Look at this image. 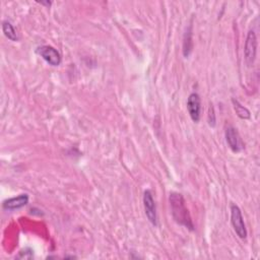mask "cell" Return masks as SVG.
I'll use <instances>...</instances> for the list:
<instances>
[{
    "instance_id": "obj_1",
    "label": "cell",
    "mask_w": 260,
    "mask_h": 260,
    "mask_svg": "<svg viewBox=\"0 0 260 260\" xmlns=\"http://www.w3.org/2000/svg\"><path fill=\"white\" fill-rule=\"evenodd\" d=\"M170 205L172 209V215L175 221L193 231L194 225L189 214V211L185 205V200L183 196L180 193L172 192L170 194Z\"/></svg>"
},
{
    "instance_id": "obj_2",
    "label": "cell",
    "mask_w": 260,
    "mask_h": 260,
    "mask_svg": "<svg viewBox=\"0 0 260 260\" xmlns=\"http://www.w3.org/2000/svg\"><path fill=\"white\" fill-rule=\"evenodd\" d=\"M231 222H232L234 231L236 232L238 237L241 239H246L247 235H248L247 229H246V225L244 222V218H243L241 209L236 204L231 205Z\"/></svg>"
},
{
    "instance_id": "obj_3",
    "label": "cell",
    "mask_w": 260,
    "mask_h": 260,
    "mask_svg": "<svg viewBox=\"0 0 260 260\" xmlns=\"http://www.w3.org/2000/svg\"><path fill=\"white\" fill-rule=\"evenodd\" d=\"M256 52H257V38L253 30H250L247 35L245 48H244V55L245 61L248 66L253 65L256 59Z\"/></svg>"
},
{
    "instance_id": "obj_4",
    "label": "cell",
    "mask_w": 260,
    "mask_h": 260,
    "mask_svg": "<svg viewBox=\"0 0 260 260\" xmlns=\"http://www.w3.org/2000/svg\"><path fill=\"white\" fill-rule=\"evenodd\" d=\"M37 53L51 66H58L61 63L60 53L52 46H41L37 49Z\"/></svg>"
},
{
    "instance_id": "obj_5",
    "label": "cell",
    "mask_w": 260,
    "mask_h": 260,
    "mask_svg": "<svg viewBox=\"0 0 260 260\" xmlns=\"http://www.w3.org/2000/svg\"><path fill=\"white\" fill-rule=\"evenodd\" d=\"M143 205H144V210H145V214L147 219L149 220V222L156 226L157 225V215H156V206H155V202L153 200L152 194L149 190L144 191L143 194Z\"/></svg>"
},
{
    "instance_id": "obj_6",
    "label": "cell",
    "mask_w": 260,
    "mask_h": 260,
    "mask_svg": "<svg viewBox=\"0 0 260 260\" xmlns=\"http://www.w3.org/2000/svg\"><path fill=\"white\" fill-rule=\"evenodd\" d=\"M187 109L191 119L194 122H198L200 119V112H201V101L200 96L196 92H192L187 100Z\"/></svg>"
},
{
    "instance_id": "obj_7",
    "label": "cell",
    "mask_w": 260,
    "mask_h": 260,
    "mask_svg": "<svg viewBox=\"0 0 260 260\" xmlns=\"http://www.w3.org/2000/svg\"><path fill=\"white\" fill-rule=\"evenodd\" d=\"M225 140H226V143L229 144L230 148L235 152H238L243 148L241 137H240L237 129H235L232 126L228 127L225 130Z\"/></svg>"
},
{
    "instance_id": "obj_8",
    "label": "cell",
    "mask_w": 260,
    "mask_h": 260,
    "mask_svg": "<svg viewBox=\"0 0 260 260\" xmlns=\"http://www.w3.org/2000/svg\"><path fill=\"white\" fill-rule=\"evenodd\" d=\"M28 203V195L27 194H20L16 197L9 198L3 202V208L7 210L18 209L25 206Z\"/></svg>"
},
{
    "instance_id": "obj_9",
    "label": "cell",
    "mask_w": 260,
    "mask_h": 260,
    "mask_svg": "<svg viewBox=\"0 0 260 260\" xmlns=\"http://www.w3.org/2000/svg\"><path fill=\"white\" fill-rule=\"evenodd\" d=\"M2 30H3V34L5 35L6 38H8L10 41H17L18 40V36H17V32L16 30L14 29L13 25L7 21V20H4L2 22Z\"/></svg>"
},
{
    "instance_id": "obj_10",
    "label": "cell",
    "mask_w": 260,
    "mask_h": 260,
    "mask_svg": "<svg viewBox=\"0 0 260 260\" xmlns=\"http://www.w3.org/2000/svg\"><path fill=\"white\" fill-rule=\"evenodd\" d=\"M233 105H234V109H235L238 117H240L241 119H249L250 118L249 110L247 108H245L244 106H242L237 100L233 99Z\"/></svg>"
}]
</instances>
